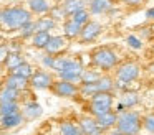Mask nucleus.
Masks as SVG:
<instances>
[{
    "label": "nucleus",
    "mask_w": 154,
    "mask_h": 135,
    "mask_svg": "<svg viewBox=\"0 0 154 135\" xmlns=\"http://www.w3.org/2000/svg\"><path fill=\"white\" fill-rule=\"evenodd\" d=\"M101 31H103L101 23L90 20L86 25L81 26V31H80V36H78V38H80L81 43H90V41H94V40L101 35Z\"/></svg>",
    "instance_id": "7"
},
{
    "label": "nucleus",
    "mask_w": 154,
    "mask_h": 135,
    "mask_svg": "<svg viewBox=\"0 0 154 135\" xmlns=\"http://www.w3.org/2000/svg\"><path fill=\"white\" fill-rule=\"evenodd\" d=\"M86 7V0H65L61 3V8L65 10L66 16H71L73 13H76L78 10H83Z\"/></svg>",
    "instance_id": "19"
},
{
    "label": "nucleus",
    "mask_w": 154,
    "mask_h": 135,
    "mask_svg": "<svg viewBox=\"0 0 154 135\" xmlns=\"http://www.w3.org/2000/svg\"><path fill=\"white\" fill-rule=\"evenodd\" d=\"M35 35V28H33V22H28L27 25H23L20 28V36L22 38H32Z\"/></svg>",
    "instance_id": "32"
},
{
    "label": "nucleus",
    "mask_w": 154,
    "mask_h": 135,
    "mask_svg": "<svg viewBox=\"0 0 154 135\" xmlns=\"http://www.w3.org/2000/svg\"><path fill=\"white\" fill-rule=\"evenodd\" d=\"M20 112V104L18 102H8V104H0V117Z\"/></svg>",
    "instance_id": "30"
},
{
    "label": "nucleus",
    "mask_w": 154,
    "mask_h": 135,
    "mask_svg": "<svg viewBox=\"0 0 154 135\" xmlns=\"http://www.w3.org/2000/svg\"><path fill=\"white\" fill-rule=\"evenodd\" d=\"M28 82H30V86L33 89L43 91V89H50L51 87V84H53V76H51L50 72L40 69V71H33L32 78L28 79Z\"/></svg>",
    "instance_id": "9"
},
{
    "label": "nucleus",
    "mask_w": 154,
    "mask_h": 135,
    "mask_svg": "<svg viewBox=\"0 0 154 135\" xmlns=\"http://www.w3.org/2000/svg\"><path fill=\"white\" fill-rule=\"evenodd\" d=\"M68 46V40L65 38V36H50V40H48L47 46H45V53L47 54H51V56H57L58 53H61L65 48Z\"/></svg>",
    "instance_id": "10"
},
{
    "label": "nucleus",
    "mask_w": 154,
    "mask_h": 135,
    "mask_svg": "<svg viewBox=\"0 0 154 135\" xmlns=\"http://www.w3.org/2000/svg\"><path fill=\"white\" fill-rule=\"evenodd\" d=\"M126 43H128V46H131V48H134V49H141V48H143V41H141V38H137V36H134V35L128 36Z\"/></svg>",
    "instance_id": "35"
},
{
    "label": "nucleus",
    "mask_w": 154,
    "mask_h": 135,
    "mask_svg": "<svg viewBox=\"0 0 154 135\" xmlns=\"http://www.w3.org/2000/svg\"><path fill=\"white\" fill-rule=\"evenodd\" d=\"M28 8H30V13H37V15H43V13L50 12V3L48 0H28Z\"/></svg>",
    "instance_id": "21"
},
{
    "label": "nucleus",
    "mask_w": 154,
    "mask_h": 135,
    "mask_svg": "<svg viewBox=\"0 0 154 135\" xmlns=\"http://www.w3.org/2000/svg\"><path fill=\"white\" fill-rule=\"evenodd\" d=\"M50 18H53L55 22H58V20H65V16H66V13H65V10L61 8V5H57V7H51L50 8Z\"/></svg>",
    "instance_id": "31"
},
{
    "label": "nucleus",
    "mask_w": 154,
    "mask_h": 135,
    "mask_svg": "<svg viewBox=\"0 0 154 135\" xmlns=\"http://www.w3.org/2000/svg\"><path fill=\"white\" fill-rule=\"evenodd\" d=\"M51 91L58 97H75V95H78V86L73 84V82L60 79V81H53Z\"/></svg>",
    "instance_id": "8"
},
{
    "label": "nucleus",
    "mask_w": 154,
    "mask_h": 135,
    "mask_svg": "<svg viewBox=\"0 0 154 135\" xmlns=\"http://www.w3.org/2000/svg\"><path fill=\"white\" fill-rule=\"evenodd\" d=\"M143 127V119L141 114L136 110H124L118 114L116 130L123 135H137Z\"/></svg>",
    "instance_id": "2"
},
{
    "label": "nucleus",
    "mask_w": 154,
    "mask_h": 135,
    "mask_svg": "<svg viewBox=\"0 0 154 135\" xmlns=\"http://www.w3.org/2000/svg\"><path fill=\"white\" fill-rule=\"evenodd\" d=\"M20 112H22V115H23V119H38L43 114V109H42V105L38 104V102L32 101V102H27V104L20 109Z\"/></svg>",
    "instance_id": "17"
},
{
    "label": "nucleus",
    "mask_w": 154,
    "mask_h": 135,
    "mask_svg": "<svg viewBox=\"0 0 154 135\" xmlns=\"http://www.w3.org/2000/svg\"><path fill=\"white\" fill-rule=\"evenodd\" d=\"M23 61L25 59H23V56H22V53H12L10 51V54H8L7 59L4 61V68L7 69L8 72H12L15 68H18Z\"/></svg>",
    "instance_id": "23"
},
{
    "label": "nucleus",
    "mask_w": 154,
    "mask_h": 135,
    "mask_svg": "<svg viewBox=\"0 0 154 135\" xmlns=\"http://www.w3.org/2000/svg\"><path fill=\"white\" fill-rule=\"evenodd\" d=\"M53 61H55V56H51V54H45L43 58H42V64H43V68H48V69L53 68Z\"/></svg>",
    "instance_id": "37"
},
{
    "label": "nucleus",
    "mask_w": 154,
    "mask_h": 135,
    "mask_svg": "<svg viewBox=\"0 0 154 135\" xmlns=\"http://www.w3.org/2000/svg\"><path fill=\"white\" fill-rule=\"evenodd\" d=\"M50 31H37L33 36H32V45L37 49H43L47 46L48 40H50Z\"/></svg>",
    "instance_id": "25"
},
{
    "label": "nucleus",
    "mask_w": 154,
    "mask_h": 135,
    "mask_svg": "<svg viewBox=\"0 0 154 135\" xmlns=\"http://www.w3.org/2000/svg\"><path fill=\"white\" fill-rule=\"evenodd\" d=\"M33 71H35L33 66H32L30 63L23 61L20 66H18V68H15L12 72H14V74H17V76H22V78H25V79H30L32 74H33Z\"/></svg>",
    "instance_id": "28"
},
{
    "label": "nucleus",
    "mask_w": 154,
    "mask_h": 135,
    "mask_svg": "<svg viewBox=\"0 0 154 135\" xmlns=\"http://www.w3.org/2000/svg\"><path fill=\"white\" fill-rule=\"evenodd\" d=\"M113 92H96L90 97V114L91 117L104 114V112L113 110Z\"/></svg>",
    "instance_id": "4"
},
{
    "label": "nucleus",
    "mask_w": 154,
    "mask_h": 135,
    "mask_svg": "<svg viewBox=\"0 0 154 135\" xmlns=\"http://www.w3.org/2000/svg\"><path fill=\"white\" fill-rule=\"evenodd\" d=\"M123 3H126V5L129 7H137V5H143L144 0H121Z\"/></svg>",
    "instance_id": "38"
},
{
    "label": "nucleus",
    "mask_w": 154,
    "mask_h": 135,
    "mask_svg": "<svg viewBox=\"0 0 154 135\" xmlns=\"http://www.w3.org/2000/svg\"><path fill=\"white\" fill-rule=\"evenodd\" d=\"M55 26H57V22L53 18H50V16H40V18H37L33 22L35 33L37 31H51V30H55Z\"/></svg>",
    "instance_id": "18"
},
{
    "label": "nucleus",
    "mask_w": 154,
    "mask_h": 135,
    "mask_svg": "<svg viewBox=\"0 0 154 135\" xmlns=\"http://www.w3.org/2000/svg\"><path fill=\"white\" fill-rule=\"evenodd\" d=\"M139 72H141V68L136 63H124L116 69V81L129 84V82L136 81L139 78Z\"/></svg>",
    "instance_id": "6"
},
{
    "label": "nucleus",
    "mask_w": 154,
    "mask_h": 135,
    "mask_svg": "<svg viewBox=\"0 0 154 135\" xmlns=\"http://www.w3.org/2000/svg\"><path fill=\"white\" fill-rule=\"evenodd\" d=\"M139 101H141V97H139V94H137L136 91H129V89H126V91L121 94L118 104L123 105L124 110H129L131 107H134V105L139 104Z\"/></svg>",
    "instance_id": "14"
},
{
    "label": "nucleus",
    "mask_w": 154,
    "mask_h": 135,
    "mask_svg": "<svg viewBox=\"0 0 154 135\" xmlns=\"http://www.w3.org/2000/svg\"><path fill=\"white\" fill-rule=\"evenodd\" d=\"M66 61H68V58L66 56H55V61H53V71H57V72H60L61 69H63V66L66 64Z\"/></svg>",
    "instance_id": "34"
},
{
    "label": "nucleus",
    "mask_w": 154,
    "mask_h": 135,
    "mask_svg": "<svg viewBox=\"0 0 154 135\" xmlns=\"http://www.w3.org/2000/svg\"><path fill=\"white\" fill-rule=\"evenodd\" d=\"M149 69H151V71L154 72V64H151V66H149Z\"/></svg>",
    "instance_id": "42"
},
{
    "label": "nucleus",
    "mask_w": 154,
    "mask_h": 135,
    "mask_svg": "<svg viewBox=\"0 0 154 135\" xmlns=\"http://www.w3.org/2000/svg\"><path fill=\"white\" fill-rule=\"evenodd\" d=\"M4 86H7V87H10V89H15V91L22 92V91H25V89L30 86V82H28V79H25V78H22V76H17V74H14V72H10V74L5 78Z\"/></svg>",
    "instance_id": "13"
},
{
    "label": "nucleus",
    "mask_w": 154,
    "mask_h": 135,
    "mask_svg": "<svg viewBox=\"0 0 154 135\" xmlns=\"http://www.w3.org/2000/svg\"><path fill=\"white\" fill-rule=\"evenodd\" d=\"M10 54V48H8V45H0V63L4 64V61L7 59V56Z\"/></svg>",
    "instance_id": "36"
},
{
    "label": "nucleus",
    "mask_w": 154,
    "mask_h": 135,
    "mask_svg": "<svg viewBox=\"0 0 154 135\" xmlns=\"http://www.w3.org/2000/svg\"><path fill=\"white\" fill-rule=\"evenodd\" d=\"M78 128L83 135H94L100 134V128L96 125V119L91 117V115H81L80 120H78Z\"/></svg>",
    "instance_id": "11"
},
{
    "label": "nucleus",
    "mask_w": 154,
    "mask_h": 135,
    "mask_svg": "<svg viewBox=\"0 0 154 135\" xmlns=\"http://www.w3.org/2000/svg\"><path fill=\"white\" fill-rule=\"evenodd\" d=\"M2 86H4V82H2V81H0V89H2Z\"/></svg>",
    "instance_id": "43"
},
{
    "label": "nucleus",
    "mask_w": 154,
    "mask_h": 135,
    "mask_svg": "<svg viewBox=\"0 0 154 135\" xmlns=\"http://www.w3.org/2000/svg\"><path fill=\"white\" fill-rule=\"evenodd\" d=\"M90 13L93 15H103L113 10V0H90Z\"/></svg>",
    "instance_id": "15"
},
{
    "label": "nucleus",
    "mask_w": 154,
    "mask_h": 135,
    "mask_svg": "<svg viewBox=\"0 0 154 135\" xmlns=\"http://www.w3.org/2000/svg\"><path fill=\"white\" fill-rule=\"evenodd\" d=\"M28 22H32V13L23 7H8L0 10V28L5 31L20 30Z\"/></svg>",
    "instance_id": "1"
},
{
    "label": "nucleus",
    "mask_w": 154,
    "mask_h": 135,
    "mask_svg": "<svg viewBox=\"0 0 154 135\" xmlns=\"http://www.w3.org/2000/svg\"><path fill=\"white\" fill-rule=\"evenodd\" d=\"M80 31H81V26L78 25V23H75L71 18H68V20L63 22V35H65V38H70V40L78 38V36H80Z\"/></svg>",
    "instance_id": "20"
},
{
    "label": "nucleus",
    "mask_w": 154,
    "mask_h": 135,
    "mask_svg": "<svg viewBox=\"0 0 154 135\" xmlns=\"http://www.w3.org/2000/svg\"><path fill=\"white\" fill-rule=\"evenodd\" d=\"M94 84H96L98 92H111L114 89V79L109 76H101Z\"/></svg>",
    "instance_id": "26"
},
{
    "label": "nucleus",
    "mask_w": 154,
    "mask_h": 135,
    "mask_svg": "<svg viewBox=\"0 0 154 135\" xmlns=\"http://www.w3.org/2000/svg\"><path fill=\"white\" fill-rule=\"evenodd\" d=\"M83 69L85 68H83V64H81L80 59H70L68 58L66 64H65L63 69L58 72V76H60V79H63V81H68V82L76 84V82H80V78H81Z\"/></svg>",
    "instance_id": "5"
},
{
    "label": "nucleus",
    "mask_w": 154,
    "mask_h": 135,
    "mask_svg": "<svg viewBox=\"0 0 154 135\" xmlns=\"http://www.w3.org/2000/svg\"><path fill=\"white\" fill-rule=\"evenodd\" d=\"M143 127L149 134H154V114H147L146 117H143Z\"/></svg>",
    "instance_id": "33"
},
{
    "label": "nucleus",
    "mask_w": 154,
    "mask_h": 135,
    "mask_svg": "<svg viewBox=\"0 0 154 135\" xmlns=\"http://www.w3.org/2000/svg\"><path fill=\"white\" fill-rule=\"evenodd\" d=\"M23 120L25 119H23V115H22V112H15V114L0 117V127L10 130V128H15V127H18V125H22Z\"/></svg>",
    "instance_id": "16"
},
{
    "label": "nucleus",
    "mask_w": 154,
    "mask_h": 135,
    "mask_svg": "<svg viewBox=\"0 0 154 135\" xmlns=\"http://www.w3.org/2000/svg\"><path fill=\"white\" fill-rule=\"evenodd\" d=\"M101 76L103 74L98 69H83L81 78H80V84H94Z\"/></svg>",
    "instance_id": "24"
},
{
    "label": "nucleus",
    "mask_w": 154,
    "mask_h": 135,
    "mask_svg": "<svg viewBox=\"0 0 154 135\" xmlns=\"http://www.w3.org/2000/svg\"><path fill=\"white\" fill-rule=\"evenodd\" d=\"M118 61H119L118 54L108 46L94 49L93 54H91V63H93L94 69H98V71L100 69L101 71H109L114 66H118Z\"/></svg>",
    "instance_id": "3"
},
{
    "label": "nucleus",
    "mask_w": 154,
    "mask_h": 135,
    "mask_svg": "<svg viewBox=\"0 0 154 135\" xmlns=\"http://www.w3.org/2000/svg\"><path fill=\"white\" fill-rule=\"evenodd\" d=\"M96 119V125L100 128V132H106V130H111V128L116 125V120H118V114L114 110H109V112H104V114L98 115Z\"/></svg>",
    "instance_id": "12"
},
{
    "label": "nucleus",
    "mask_w": 154,
    "mask_h": 135,
    "mask_svg": "<svg viewBox=\"0 0 154 135\" xmlns=\"http://www.w3.org/2000/svg\"><path fill=\"white\" fill-rule=\"evenodd\" d=\"M106 135H123V134H119L118 130H111V132H108Z\"/></svg>",
    "instance_id": "40"
},
{
    "label": "nucleus",
    "mask_w": 154,
    "mask_h": 135,
    "mask_svg": "<svg viewBox=\"0 0 154 135\" xmlns=\"http://www.w3.org/2000/svg\"><path fill=\"white\" fill-rule=\"evenodd\" d=\"M70 18L73 20L75 23H78L80 26H83V25H86V23L90 22V12H88L86 8L78 10V12H76V13H73V15H71Z\"/></svg>",
    "instance_id": "29"
},
{
    "label": "nucleus",
    "mask_w": 154,
    "mask_h": 135,
    "mask_svg": "<svg viewBox=\"0 0 154 135\" xmlns=\"http://www.w3.org/2000/svg\"><path fill=\"white\" fill-rule=\"evenodd\" d=\"M60 135H83L80 132L76 124L66 120V122H61L60 124Z\"/></svg>",
    "instance_id": "27"
},
{
    "label": "nucleus",
    "mask_w": 154,
    "mask_h": 135,
    "mask_svg": "<svg viewBox=\"0 0 154 135\" xmlns=\"http://www.w3.org/2000/svg\"><path fill=\"white\" fill-rule=\"evenodd\" d=\"M146 16H147L149 20H154V8H149V10H147V12H146Z\"/></svg>",
    "instance_id": "39"
},
{
    "label": "nucleus",
    "mask_w": 154,
    "mask_h": 135,
    "mask_svg": "<svg viewBox=\"0 0 154 135\" xmlns=\"http://www.w3.org/2000/svg\"><path fill=\"white\" fill-rule=\"evenodd\" d=\"M94 135H103V132H100V134H94Z\"/></svg>",
    "instance_id": "44"
},
{
    "label": "nucleus",
    "mask_w": 154,
    "mask_h": 135,
    "mask_svg": "<svg viewBox=\"0 0 154 135\" xmlns=\"http://www.w3.org/2000/svg\"><path fill=\"white\" fill-rule=\"evenodd\" d=\"M4 71H5V68H4V64L0 63V74H4Z\"/></svg>",
    "instance_id": "41"
},
{
    "label": "nucleus",
    "mask_w": 154,
    "mask_h": 135,
    "mask_svg": "<svg viewBox=\"0 0 154 135\" xmlns=\"http://www.w3.org/2000/svg\"><path fill=\"white\" fill-rule=\"evenodd\" d=\"M20 99V92L10 89L7 86H2L0 89V104H8V102H18Z\"/></svg>",
    "instance_id": "22"
}]
</instances>
